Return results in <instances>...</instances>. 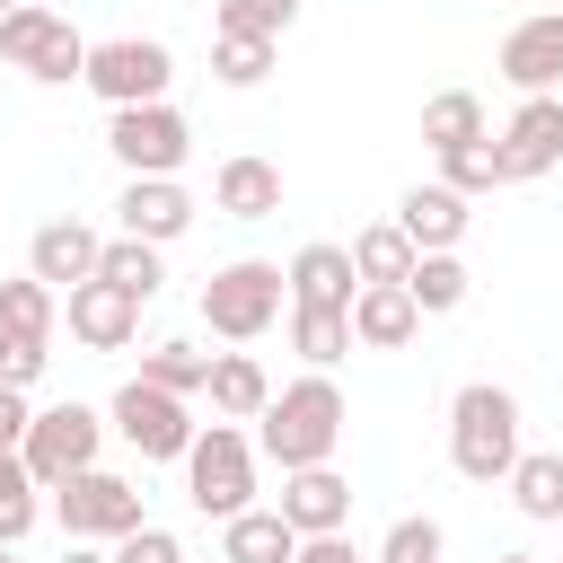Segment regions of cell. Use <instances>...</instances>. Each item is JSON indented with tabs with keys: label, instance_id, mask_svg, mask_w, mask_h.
<instances>
[{
	"label": "cell",
	"instance_id": "18",
	"mask_svg": "<svg viewBox=\"0 0 563 563\" xmlns=\"http://www.w3.org/2000/svg\"><path fill=\"white\" fill-rule=\"evenodd\" d=\"M466 194H449V185H413L405 202H396V229L413 238V255H457V238H466Z\"/></svg>",
	"mask_w": 563,
	"mask_h": 563
},
{
	"label": "cell",
	"instance_id": "2",
	"mask_svg": "<svg viewBox=\"0 0 563 563\" xmlns=\"http://www.w3.org/2000/svg\"><path fill=\"white\" fill-rule=\"evenodd\" d=\"M449 466L466 484H501L519 466V396L493 378H466L449 396Z\"/></svg>",
	"mask_w": 563,
	"mask_h": 563
},
{
	"label": "cell",
	"instance_id": "38",
	"mask_svg": "<svg viewBox=\"0 0 563 563\" xmlns=\"http://www.w3.org/2000/svg\"><path fill=\"white\" fill-rule=\"evenodd\" d=\"M26 422H35L26 387H0V449H18V440H26Z\"/></svg>",
	"mask_w": 563,
	"mask_h": 563
},
{
	"label": "cell",
	"instance_id": "10",
	"mask_svg": "<svg viewBox=\"0 0 563 563\" xmlns=\"http://www.w3.org/2000/svg\"><path fill=\"white\" fill-rule=\"evenodd\" d=\"M106 150L123 158V176H176L194 150V123L158 97V106H114L106 114Z\"/></svg>",
	"mask_w": 563,
	"mask_h": 563
},
{
	"label": "cell",
	"instance_id": "43",
	"mask_svg": "<svg viewBox=\"0 0 563 563\" xmlns=\"http://www.w3.org/2000/svg\"><path fill=\"white\" fill-rule=\"evenodd\" d=\"M9 9H18V0H0V18H9Z\"/></svg>",
	"mask_w": 563,
	"mask_h": 563
},
{
	"label": "cell",
	"instance_id": "41",
	"mask_svg": "<svg viewBox=\"0 0 563 563\" xmlns=\"http://www.w3.org/2000/svg\"><path fill=\"white\" fill-rule=\"evenodd\" d=\"M493 563H537V554H493Z\"/></svg>",
	"mask_w": 563,
	"mask_h": 563
},
{
	"label": "cell",
	"instance_id": "36",
	"mask_svg": "<svg viewBox=\"0 0 563 563\" xmlns=\"http://www.w3.org/2000/svg\"><path fill=\"white\" fill-rule=\"evenodd\" d=\"M106 554H114V563H185V545H176V537H167V528H150V519H141V528H132V537H114V545H106Z\"/></svg>",
	"mask_w": 563,
	"mask_h": 563
},
{
	"label": "cell",
	"instance_id": "33",
	"mask_svg": "<svg viewBox=\"0 0 563 563\" xmlns=\"http://www.w3.org/2000/svg\"><path fill=\"white\" fill-rule=\"evenodd\" d=\"M290 18H299V0H211V35H264V44H282Z\"/></svg>",
	"mask_w": 563,
	"mask_h": 563
},
{
	"label": "cell",
	"instance_id": "13",
	"mask_svg": "<svg viewBox=\"0 0 563 563\" xmlns=\"http://www.w3.org/2000/svg\"><path fill=\"white\" fill-rule=\"evenodd\" d=\"M501 79H510L519 97H554V88H563V9L519 18V26L501 35Z\"/></svg>",
	"mask_w": 563,
	"mask_h": 563
},
{
	"label": "cell",
	"instance_id": "5",
	"mask_svg": "<svg viewBox=\"0 0 563 563\" xmlns=\"http://www.w3.org/2000/svg\"><path fill=\"white\" fill-rule=\"evenodd\" d=\"M0 62H9V70H26L35 88H70V79L88 70V35H79L62 9L18 0V9L0 18Z\"/></svg>",
	"mask_w": 563,
	"mask_h": 563
},
{
	"label": "cell",
	"instance_id": "22",
	"mask_svg": "<svg viewBox=\"0 0 563 563\" xmlns=\"http://www.w3.org/2000/svg\"><path fill=\"white\" fill-rule=\"evenodd\" d=\"M299 554V528L282 510H238L220 519V563H290Z\"/></svg>",
	"mask_w": 563,
	"mask_h": 563
},
{
	"label": "cell",
	"instance_id": "28",
	"mask_svg": "<svg viewBox=\"0 0 563 563\" xmlns=\"http://www.w3.org/2000/svg\"><path fill=\"white\" fill-rule=\"evenodd\" d=\"M141 378L194 405V396H202V378H211V352H202V343H185V334H167V343H150V352H141Z\"/></svg>",
	"mask_w": 563,
	"mask_h": 563
},
{
	"label": "cell",
	"instance_id": "30",
	"mask_svg": "<svg viewBox=\"0 0 563 563\" xmlns=\"http://www.w3.org/2000/svg\"><path fill=\"white\" fill-rule=\"evenodd\" d=\"M44 519V493H35V475H26V457L18 449H0V545H26V528Z\"/></svg>",
	"mask_w": 563,
	"mask_h": 563
},
{
	"label": "cell",
	"instance_id": "27",
	"mask_svg": "<svg viewBox=\"0 0 563 563\" xmlns=\"http://www.w3.org/2000/svg\"><path fill=\"white\" fill-rule=\"evenodd\" d=\"M290 352H299L308 369H334V361L352 352V317H343V308H299V299H290Z\"/></svg>",
	"mask_w": 563,
	"mask_h": 563
},
{
	"label": "cell",
	"instance_id": "40",
	"mask_svg": "<svg viewBox=\"0 0 563 563\" xmlns=\"http://www.w3.org/2000/svg\"><path fill=\"white\" fill-rule=\"evenodd\" d=\"M62 563H114V554H106V545H70Z\"/></svg>",
	"mask_w": 563,
	"mask_h": 563
},
{
	"label": "cell",
	"instance_id": "6",
	"mask_svg": "<svg viewBox=\"0 0 563 563\" xmlns=\"http://www.w3.org/2000/svg\"><path fill=\"white\" fill-rule=\"evenodd\" d=\"M282 299H290L282 264H264V255H238V264H220V273L202 282V325H211L220 343H255V334L282 317Z\"/></svg>",
	"mask_w": 563,
	"mask_h": 563
},
{
	"label": "cell",
	"instance_id": "29",
	"mask_svg": "<svg viewBox=\"0 0 563 563\" xmlns=\"http://www.w3.org/2000/svg\"><path fill=\"white\" fill-rule=\"evenodd\" d=\"M343 255H352V273H361V282H405V273H413V238H405L396 220H369Z\"/></svg>",
	"mask_w": 563,
	"mask_h": 563
},
{
	"label": "cell",
	"instance_id": "3",
	"mask_svg": "<svg viewBox=\"0 0 563 563\" xmlns=\"http://www.w3.org/2000/svg\"><path fill=\"white\" fill-rule=\"evenodd\" d=\"M176 466H185V501H194L202 519H238V510H255V440H246L238 422L194 431V449H185Z\"/></svg>",
	"mask_w": 563,
	"mask_h": 563
},
{
	"label": "cell",
	"instance_id": "37",
	"mask_svg": "<svg viewBox=\"0 0 563 563\" xmlns=\"http://www.w3.org/2000/svg\"><path fill=\"white\" fill-rule=\"evenodd\" d=\"M44 361H53L44 343H18V334H0V387H35V378H44Z\"/></svg>",
	"mask_w": 563,
	"mask_h": 563
},
{
	"label": "cell",
	"instance_id": "26",
	"mask_svg": "<svg viewBox=\"0 0 563 563\" xmlns=\"http://www.w3.org/2000/svg\"><path fill=\"white\" fill-rule=\"evenodd\" d=\"M97 282H114L123 299H158V282H167V264H158V246H141V238H106V255H97Z\"/></svg>",
	"mask_w": 563,
	"mask_h": 563
},
{
	"label": "cell",
	"instance_id": "32",
	"mask_svg": "<svg viewBox=\"0 0 563 563\" xmlns=\"http://www.w3.org/2000/svg\"><path fill=\"white\" fill-rule=\"evenodd\" d=\"M211 79L220 88H264L273 79V44L264 35H211Z\"/></svg>",
	"mask_w": 563,
	"mask_h": 563
},
{
	"label": "cell",
	"instance_id": "11",
	"mask_svg": "<svg viewBox=\"0 0 563 563\" xmlns=\"http://www.w3.org/2000/svg\"><path fill=\"white\" fill-rule=\"evenodd\" d=\"M493 167H501V185L554 176L563 167V97H519V114L493 132Z\"/></svg>",
	"mask_w": 563,
	"mask_h": 563
},
{
	"label": "cell",
	"instance_id": "1",
	"mask_svg": "<svg viewBox=\"0 0 563 563\" xmlns=\"http://www.w3.org/2000/svg\"><path fill=\"white\" fill-rule=\"evenodd\" d=\"M255 422H264V431H255V449H264L282 475H299V466H334L352 405H343V387H334L325 369H308V378L273 387V405H264Z\"/></svg>",
	"mask_w": 563,
	"mask_h": 563
},
{
	"label": "cell",
	"instance_id": "4",
	"mask_svg": "<svg viewBox=\"0 0 563 563\" xmlns=\"http://www.w3.org/2000/svg\"><path fill=\"white\" fill-rule=\"evenodd\" d=\"M97 449H106V413L97 405H35V422H26V440H18V457H26V475H35V493H62L70 475H88L97 466Z\"/></svg>",
	"mask_w": 563,
	"mask_h": 563
},
{
	"label": "cell",
	"instance_id": "31",
	"mask_svg": "<svg viewBox=\"0 0 563 563\" xmlns=\"http://www.w3.org/2000/svg\"><path fill=\"white\" fill-rule=\"evenodd\" d=\"M405 290H413L422 317H449V308H466V264H457V255H413Z\"/></svg>",
	"mask_w": 563,
	"mask_h": 563
},
{
	"label": "cell",
	"instance_id": "21",
	"mask_svg": "<svg viewBox=\"0 0 563 563\" xmlns=\"http://www.w3.org/2000/svg\"><path fill=\"white\" fill-rule=\"evenodd\" d=\"M202 396H211V413H220V422H255V413L273 405V378H264V361H255V352H211Z\"/></svg>",
	"mask_w": 563,
	"mask_h": 563
},
{
	"label": "cell",
	"instance_id": "44",
	"mask_svg": "<svg viewBox=\"0 0 563 563\" xmlns=\"http://www.w3.org/2000/svg\"><path fill=\"white\" fill-rule=\"evenodd\" d=\"M554 9H563V0H554Z\"/></svg>",
	"mask_w": 563,
	"mask_h": 563
},
{
	"label": "cell",
	"instance_id": "25",
	"mask_svg": "<svg viewBox=\"0 0 563 563\" xmlns=\"http://www.w3.org/2000/svg\"><path fill=\"white\" fill-rule=\"evenodd\" d=\"M53 317H62V290H44L35 273L0 282V334H18V343H53Z\"/></svg>",
	"mask_w": 563,
	"mask_h": 563
},
{
	"label": "cell",
	"instance_id": "9",
	"mask_svg": "<svg viewBox=\"0 0 563 563\" xmlns=\"http://www.w3.org/2000/svg\"><path fill=\"white\" fill-rule=\"evenodd\" d=\"M53 519H62L70 545H114V537L141 528V484L114 475V466H88V475H70L53 493Z\"/></svg>",
	"mask_w": 563,
	"mask_h": 563
},
{
	"label": "cell",
	"instance_id": "16",
	"mask_svg": "<svg viewBox=\"0 0 563 563\" xmlns=\"http://www.w3.org/2000/svg\"><path fill=\"white\" fill-rule=\"evenodd\" d=\"M343 317H352V343H361V352H405V343L422 334V308H413L405 282H361Z\"/></svg>",
	"mask_w": 563,
	"mask_h": 563
},
{
	"label": "cell",
	"instance_id": "7",
	"mask_svg": "<svg viewBox=\"0 0 563 563\" xmlns=\"http://www.w3.org/2000/svg\"><path fill=\"white\" fill-rule=\"evenodd\" d=\"M106 431L132 449V457H150V466H167V457H185L194 449V405L185 396H167V387H150V378H123L114 387V405H106Z\"/></svg>",
	"mask_w": 563,
	"mask_h": 563
},
{
	"label": "cell",
	"instance_id": "15",
	"mask_svg": "<svg viewBox=\"0 0 563 563\" xmlns=\"http://www.w3.org/2000/svg\"><path fill=\"white\" fill-rule=\"evenodd\" d=\"M62 317H70V343H88V352H123V343L141 334V299H123L114 282L62 290Z\"/></svg>",
	"mask_w": 563,
	"mask_h": 563
},
{
	"label": "cell",
	"instance_id": "35",
	"mask_svg": "<svg viewBox=\"0 0 563 563\" xmlns=\"http://www.w3.org/2000/svg\"><path fill=\"white\" fill-rule=\"evenodd\" d=\"M440 545H449V537H440V519H422V510H413V519H396V528H387L378 563H440Z\"/></svg>",
	"mask_w": 563,
	"mask_h": 563
},
{
	"label": "cell",
	"instance_id": "39",
	"mask_svg": "<svg viewBox=\"0 0 563 563\" xmlns=\"http://www.w3.org/2000/svg\"><path fill=\"white\" fill-rule=\"evenodd\" d=\"M290 563H369V554H361L352 537H299V554H290Z\"/></svg>",
	"mask_w": 563,
	"mask_h": 563
},
{
	"label": "cell",
	"instance_id": "23",
	"mask_svg": "<svg viewBox=\"0 0 563 563\" xmlns=\"http://www.w3.org/2000/svg\"><path fill=\"white\" fill-rule=\"evenodd\" d=\"M422 141H431V158L493 141V132H484V97H475V88H440V97L422 106Z\"/></svg>",
	"mask_w": 563,
	"mask_h": 563
},
{
	"label": "cell",
	"instance_id": "20",
	"mask_svg": "<svg viewBox=\"0 0 563 563\" xmlns=\"http://www.w3.org/2000/svg\"><path fill=\"white\" fill-rule=\"evenodd\" d=\"M211 202L229 220H273L282 211V167L273 158H220L211 167Z\"/></svg>",
	"mask_w": 563,
	"mask_h": 563
},
{
	"label": "cell",
	"instance_id": "12",
	"mask_svg": "<svg viewBox=\"0 0 563 563\" xmlns=\"http://www.w3.org/2000/svg\"><path fill=\"white\" fill-rule=\"evenodd\" d=\"M114 211H123V238H141V246H176L194 229V194L176 176H123Z\"/></svg>",
	"mask_w": 563,
	"mask_h": 563
},
{
	"label": "cell",
	"instance_id": "42",
	"mask_svg": "<svg viewBox=\"0 0 563 563\" xmlns=\"http://www.w3.org/2000/svg\"><path fill=\"white\" fill-rule=\"evenodd\" d=\"M0 563H18V545H0Z\"/></svg>",
	"mask_w": 563,
	"mask_h": 563
},
{
	"label": "cell",
	"instance_id": "8",
	"mask_svg": "<svg viewBox=\"0 0 563 563\" xmlns=\"http://www.w3.org/2000/svg\"><path fill=\"white\" fill-rule=\"evenodd\" d=\"M167 79H176V53L158 35H106V44H88V70H79V88H97L106 114L114 106H158Z\"/></svg>",
	"mask_w": 563,
	"mask_h": 563
},
{
	"label": "cell",
	"instance_id": "17",
	"mask_svg": "<svg viewBox=\"0 0 563 563\" xmlns=\"http://www.w3.org/2000/svg\"><path fill=\"white\" fill-rule=\"evenodd\" d=\"M299 537H343L352 528V484L334 475V466H299V475H282V501H273Z\"/></svg>",
	"mask_w": 563,
	"mask_h": 563
},
{
	"label": "cell",
	"instance_id": "19",
	"mask_svg": "<svg viewBox=\"0 0 563 563\" xmlns=\"http://www.w3.org/2000/svg\"><path fill=\"white\" fill-rule=\"evenodd\" d=\"M282 282H290V299L299 308H352V290H361V273H352V255L343 246H299L290 264H282Z\"/></svg>",
	"mask_w": 563,
	"mask_h": 563
},
{
	"label": "cell",
	"instance_id": "14",
	"mask_svg": "<svg viewBox=\"0 0 563 563\" xmlns=\"http://www.w3.org/2000/svg\"><path fill=\"white\" fill-rule=\"evenodd\" d=\"M97 255H106V238H97L88 220H44V229L26 238V273H35L44 290H79V282H97Z\"/></svg>",
	"mask_w": 563,
	"mask_h": 563
},
{
	"label": "cell",
	"instance_id": "34",
	"mask_svg": "<svg viewBox=\"0 0 563 563\" xmlns=\"http://www.w3.org/2000/svg\"><path fill=\"white\" fill-rule=\"evenodd\" d=\"M440 185H449V194H466V202H475V194H493V185H501V167H493V141H475V150H449V158H440Z\"/></svg>",
	"mask_w": 563,
	"mask_h": 563
},
{
	"label": "cell",
	"instance_id": "24",
	"mask_svg": "<svg viewBox=\"0 0 563 563\" xmlns=\"http://www.w3.org/2000/svg\"><path fill=\"white\" fill-rule=\"evenodd\" d=\"M510 484V501H519V519H563V449H519V466L501 475Z\"/></svg>",
	"mask_w": 563,
	"mask_h": 563
}]
</instances>
